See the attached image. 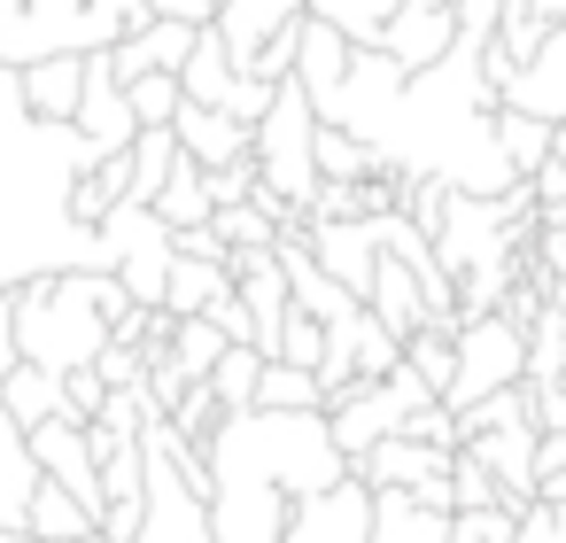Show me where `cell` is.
<instances>
[{"mask_svg":"<svg viewBox=\"0 0 566 543\" xmlns=\"http://www.w3.org/2000/svg\"><path fill=\"white\" fill-rule=\"evenodd\" d=\"M489 148L504 156L512 179H527V171L551 156V125H543V117H520V109H489Z\"/></svg>","mask_w":566,"mask_h":543,"instance_id":"d4e9b609","label":"cell"},{"mask_svg":"<svg viewBox=\"0 0 566 543\" xmlns=\"http://www.w3.org/2000/svg\"><path fill=\"white\" fill-rule=\"evenodd\" d=\"M388 9H396V0H303V17L334 24L349 48H380V24H388Z\"/></svg>","mask_w":566,"mask_h":543,"instance_id":"83f0119b","label":"cell"},{"mask_svg":"<svg viewBox=\"0 0 566 543\" xmlns=\"http://www.w3.org/2000/svg\"><path fill=\"white\" fill-rule=\"evenodd\" d=\"M442 520H450V512H419L403 489H373V528H365V543H442Z\"/></svg>","mask_w":566,"mask_h":543,"instance_id":"cb8c5ba5","label":"cell"},{"mask_svg":"<svg viewBox=\"0 0 566 543\" xmlns=\"http://www.w3.org/2000/svg\"><path fill=\"white\" fill-rule=\"evenodd\" d=\"M349 55H357V48H349V40H342L334 24H318V17H303V32H295V71H287V79L303 86V102H311V109H318V102H326V94L342 86V71H349Z\"/></svg>","mask_w":566,"mask_h":543,"instance_id":"e0dca14e","label":"cell"},{"mask_svg":"<svg viewBox=\"0 0 566 543\" xmlns=\"http://www.w3.org/2000/svg\"><path fill=\"white\" fill-rule=\"evenodd\" d=\"M171 140H179V156H187L195 171L249 164V125H233L226 109H195V102H179V117H171Z\"/></svg>","mask_w":566,"mask_h":543,"instance_id":"5bb4252c","label":"cell"},{"mask_svg":"<svg viewBox=\"0 0 566 543\" xmlns=\"http://www.w3.org/2000/svg\"><path fill=\"white\" fill-rule=\"evenodd\" d=\"M0 543H32V535H24V528H0Z\"/></svg>","mask_w":566,"mask_h":543,"instance_id":"bcb514c9","label":"cell"},{"mask_svg":"<svg viewBox=\"0 0 566 543\" xmlns=\"http://www.w3.org/2000/svg\"><path fill=\"white\" fill-rule=\"evenodd\" d=\"M458 450L481 458V473L496 481V504H504V512H527V504H535V419L481 427V435H465Z\"/></svg>","mask_w":566,"mask_h":543,"instance_id":"ba28073f","label":"cell"},{"mask_svg":"<svg viewBox=\"0 0 566 543\" xmlns=\"http://www.w3.org/2000/svg\"><path fill=\"white\" fill-rule=\"evenodd\" d=\"M496 109H520V117H543V125L566 117V24H551V32L535 40V55H527L520 71H504Z\"/></svg>","mask_w":566,"mask_h":543,"instance_id":"9c48e42d","label":"cell"},{"mask_svg":"<svg viewBox=\"0 0 566 543\" xmlns=\"http://www.w3.org/2000/svg\"><path fill=\"white\" fill-rule=\"evenodd\" d=\"M164 349H171V365H179L187 380H202V373H210V365H218L233 342H226L210 319H171V342H164Z\"/></svg>","mask_w":566,"mask_h":543,"instance_id":"f546056e","label":"cell"},{"mask_svg":"<svg viewBox=\"0 0 566 543\" xmlns=\"http://www.w3.org/2000/svg\"><path fill=\"white\" fill-rule=\"evenodd\" d=\"M427 388H434V404H442V388H450V334L442 326H419V334H403V349H396Z\"/></svg>","mask_w":566,"mask_h":543,"instance_id":"836d02e7","label":"cell"},{"mask_svg":"<svg viewBox=\"0 0 566 543\" xmlns=\"http://www.w3.org/2000/svg\"><path fill=\"white\" fill-rule=\"evenodd\" d=\"M210 233L226 241V249H272L280 241V226L256 210V202H233V210H210Z\"/></svg>","mask_w":566,"mask_h":543,"instance_id":"e575fe53","label":"cell"},{"mask_svg":"<svg viewBox=\"0 0 566 543\" xmlns=\"http://www.w3.org/2000/svg\"><path fill=\"white\" fill-rule=\"evenodd\" d=\"M0 411H9L17 427H40V419H63V380L17 357L9 373H0Z\"/></svg>","mask_w":566,"mask_h":543,"instance_id":"7402d4cb","label":"cell"},{"mask_svg":"<svg viewBox=\"0 0 566 543\" xmlns=\"http://www.w3.org/2000/svg\"><path fill=\"white\" fill-rule=\"evenodd\" d=\"M264 102H272V86H264V79H233V94H226L218 109H226L233 125H256V117H264Z\"/></svg>","mask_w":566,"mask_h":543,"instance_id":"b9f144b4","label":"cell"},{"mask_svg":"<svg viewBox=\"0 0 566 543\" xmlns=\"http://www.w3.org/2000/svg\"><path fill=\"white\" fill-rule=\"evenodd\" d=\"M311 133H318V109L303 102L295 79H280L272 102H264V117L249 125V171H256V187L280 195L287 210H303L311 187H318V171H311Z\"/></svg>","mask_w":566,"mask_h":543,"instance_id":"3957f363","label":"cell"},{"mask_svg":"<svg viewBox=\"0 0 566 543\" xmlns=\"http://www.w3.org/2000/svg\"><path fill=\"white\" fill-rule=\"evenodd\" d=\"M295 17H303V0H218V9H210V32L226 40V63L249 71V55H256L272 32H287Z\"/></svg>","mask_w":566,"mask_h":543,"instance_id":"4fadbf2b","label":"cell"},{"mask_svg":"<svg viewBox=\"0 0 566 543\" xmlns=\"http://www.w3.org/2000/svg\"><path fill=\"white\" fill-rule=\"evenodd\" d=\"M303 249H311V264H318L334 288H349V295H365L373 257H380L373 218H318V226H303Z\"/></svg>","mask_w":566,"mask_h":543,"instance_id":"7c38bea8","label":"cell"},{"mask_svg":"<svg viewBox=\"0 0 566 543\" xmlns=\"http://www.w3.org/2000/svg\"><path fill=\"white\" fill-rule=\"evenodd\" d=\"M512 543H566V504H527L520 520H512Z\"/></svg>","mask_w":566,"mask_h":543,"instance_id":"f35d334b","label":"cell"},{"mask_svg":"<svg viewBox=\"0 0 566 543\" xmlns=\"http://www.w3.org/2000/svg\"><path fill=\"white\" fill-rule=\"evenodd\" d=\"M102 396H109V388L94 380V365H78V373H63V419H78V427H86V419L102 411Z\"/></svg>","mask_w":566,"mask_h":543,"instance_id":"60d3db41","label":"cell"},{"mask_svg":"<svg viewBox=\"0 0 566 543\" xmlns=\"http://www.w3.org/2000/svg\"><path fill=\"white\" fill-rule=\"evenodd\" d=\"M24 442H32L40 481L71 489L86 512H102V481H94V450H86V427L78 419H40V427H24Z\"/></svg>","mask_w":566,"mask_h":543,"instance_id":"8fae6325","label":"cell"},{"mask_svg":"<svg viewBox=\"0 0 566 543\" xmlns=\"http://www.w3.org/2000/svg\"><path fill=\"white\" fill-rule=\"evenodd\" d=\"M551 148H558V156H566V117H558V125H551Z\"/></svg>","mask_w":566,"mask_h":543,"instance_id":"f6af8a7d","label":"cell"},{"mask_svg":"<svg viewBox=\"0 0 566 543\" xmlns=\"http://www.w3.org/2000/svg\"><path fill=\"white\" fill-rule=\"evenodd\" d=\"M125 109H133L140 133L171 125V117H179V79H171V71H140V79H125Z\"/></svg>","mask_w":566,"mask_h":543,"instance_id":"4dcf8cb0","label":"cell"},{"mask_svg":"<svg viewBox=\"0 0 566 543\" xmlns=\"http://www.w3.org/2000/svg\"><path fill=\"white\" fill-rule=\"evenodd\" d=\"M148 210H156L171 233H187V226H210V187H202V171L179 156V164H171V179L156 187V202H148Z\"/></svg>","mask_w":566,"mask_h":543,"instance_id":"4316f807","label":"cell"},{"mask_svg":"<svg viewBox=\"0 0 566 543\" xmlns=\"http://www.w3.org/2000/svg\"><path fill=\"white\" fill-rule=\"evenodd\" d=\"M249 411H318V380H311L303 365L264 357V365H256V404H249Z\"/></svg>","mask_w":566,"mask_h":543,"instance_id":"f1b7e54d","label":"cell"},{"mask_svg":"<svg viewBox=\"0 0 566 543\" xmlns=\"http://www.w3.org/2000/svg\"><path fill=\"white\" fill-rule=\"evenodd\" d=\"M450 48H458V17H450V0H396L388 24H380V55H388L403 79L434 71Z\"/></svg>","mask_w":566,"mask_h":543,"instance_id":"8992f818","label":"cell"},{"mask_svg":"<svg viewBox=\"0 0 566 543\" xmlns=\"http://www.w3.org/2000/svg\"><path fill=\"white\" fill-rule=\"evenodd\" d=\"M357 303H365V311H373V319H380V326H388L396 342L427 326V303H419V280H411V272H403V264H396L388 249L373 257V280H365V295H357Z\"/></svg>","mask_w":566,"mask_h":543,"instance_id":"d6986e66","label":"cell"},{"mask_svg":"<svg viewBox=\"0 0 566 543\" xmlns=\"http://www.w3.org/2000/svg\"><path fill=\"white\" fill-rule=\"evenodd\" d=\"M527 365V342L504 311H481V319H458L450 326V388H442V411H465L496 388H512Z\"/></svg>","mask_w":566,"mask_h":543,"instance_id":"5b68a950","label":"cell"},{"mask_svg":"<svg viewBox=\"0 0 566 543\" xmlns=\"http://www.w3.org/2000/svg\"><path fill=\"white\" fill-rule=\"evenodd\" d=\"M24 535H32V543H78V535H94V512H86L71 489L40 481L32 504H24Z\"/></svg>","mask_w":566,"mask_h":543,"instance_id":"603a6c76","label":"cell"},{"mask_svg":"<svg viewBox=\"0 0 566 543\" xmlns=\"http://www.w3.org/2000/svg\"><path fill=\"white\" fill-rule=\"evenodd\" d=\"M512 520L520 512H504V504H473V512L442 520V543H512Z\"/></svg>","mask_w":566,"mask_h":543,"instance_id":"d590c367","label":"cell"},{"mask_svg":"<svg viewBox=\"0 0 566 543\" xmlns=\"http://www.w3.org/2000/svg\"><path fill=\"white\" fill-rule=\"evenodd\" d=\"M210 9H218V0H210Z\"/></svg>","mask_w":566,"mask_h":543,"instance_id":"7dc6e473","label":"cell"},{"mask_svg":"<svg viewBox=\"0 0 566 543\" xmlns=\"http://www.w3.org/2000/svg\"><path fill=\"white\" fill-rule=\"evenodd\" d=\"M442 481H450V512H473V504H496V481L481 473V458H465V450H450V466H442Z\"/></svg>","mask_w":566,"mask_h":543,"instance_id":"8d00e7d4","label":"cell"},{"mask_svg":"<svg viewBox=\"0 0 566 543\" xmlns=\"http://www.w3.org/2000/svg\"><path fill=\"white\" fill-rule=\"evenodd\" d=\"M520 9H527L535 24H566V0H520Z\"/></svg>","mask_w":566,"mask_h":543,"instance_id":"ee69618b","label":"cell"},{"mask_svg":"<svg viewBox=\"0 0 566 543\" xmlns=\"http://www.w3.org/2000/svg\"><path fill=\"white\" fill-rule=\"evenodd\" d=\"M171 79H179V102H195V109H218V102L233 94V79H241V71L226 63V40L202 24V32H195V48H187V63H179Z\"/></svg>","mask_w":566,"mask_h":543,"instance_id":"ffe728a7","label":"cell"},{"mask_svg":"<svg viewBox=\"0 0 566 543\" xmlns=\"http://www.w3.org/2000/svg\"><path fill=\"white\" fill-rule=\"evenodd\" d=\"M442 466H450V450H427L411 435H380L365 458H349V481H365V489H419Z\"/></svg>","mask_w":566,"mask_h":543,"instance_id":"2e32d148","label":"cell"},{"mask_svg":"<svg viewBox=\"0 0 566 543\" xmlns=\"http://www.w3.org/2000/svg\"><path fill=\"white\" fill-rule=\"evenodd\" d=\"M133 311V295L109 272H32L9 288V342L40 373H78L109 342V326Z\"/></svg>","mask_w":566,"mask_h":543,"instance_id":"7a4b0ae2","label":"cell"},{"mask_svg":"<svg viewBox=\"0 0 566 543\" xmlns=\"http://www.w3.org/2000/svg\"><path fill=\"white\" fill-rule=\"evenodd\" d=\"M272 357H280V365L318 373V357H326V326H318V319H303V311L287 303V319H280V334H272Z\"/></svg>","mask_w":566,"mask_h":543,"instance_id":"d6a6232c","label":"cell"},{"mask_svg":"<svg viewBox=\"0 0 566 543\" xmlns=\"http://www.w3.org/2000/svg\"><path fill=\"white\" fill-rule=\"evenodd\" d=\"M256 365H264L256 349H226V357L202 373V388L218 396V411H249V404H256Z\"/></svg>","mask_w":566,"mask_h":543,"instance_id":"1f68e13d","label":"cell"},{"mask_svg":"<svg viewBox=\"0 0 566 543\" xmlns=\"http://www.w3.org/2000/svg\"><path fill=\"white\" fill-rule=\"evenodd\" d=\"M365 528H373V489L365 481H334L318 497H295L280 543H365Z\"/></svg>","mask_w":566,"mask_h":543,"instance_id":"30bf717a","label":"cell"},{"mask_svg":"<svg viewBox=\"0 0 566 543\" xmlns=\"http://www.w3.org/2000/svg\"><path fill=\"white\" fill-rule=\"evenodd\" d=\"M71 133L86 140V156H117V148H133V133H140V125H133V109H125V86H117V71H109V48H94V55H86Z\"/></svg>","mask_w":566,"mask_h":543,"instance_id":"52a82bcc","label":"cell"},{"mask_svg":"<svg viewBox=\"0 0 566 543\" xmlns=\"http://www.w3.org/2000/svg\"><path fill=\"white\" fill-rule=\"evenodd\" d=\"M0 125H24V79H17V63H0Z\"/></svg>","mask_w":566,"mask_h":543,"instance_id":"7bdbcfd3","label":"cell"},{"mask_svg":"<svg viewBox=\"0 0 566 543\" xmlns=\"http://www.w3.org/2000/svg\"><path fill=\"white\" fill-rule=\"evenodd\" d=\"M202 458V512L218 543H280L295 497L349 481L318 411H226Z\"/></svg>","mask_w":566,"mask_h":543,"instance_id":"6da1fadb","label":"cell"},{"mask_svg":"<svg viewBox=\"0 0 566 543\" xmlns=\"http://www.w3.org/2000/svg\"><path fill=\"white\" fill-rule=\"evenodd\" d=\"M396 435H411V442H427V450H458V419L442 411V404H419V411H403V427Z\"/></svg>","mask_w":566,"mask_h":543,"instance_id":"74e56055","label":"cell"},{"mask_svg":"<svg viewBox=\"0 0 566 543\" xmlns=\"http://www.w3.org/2000/svg\"><path fill=\"white\" fill-rule=\"evenodd\" d=\"M202 187H210V210H233V202L256 195V171L249 164H218V171H202Z\"/></svg>","mask_w":566,"mask_h":543,"instance_id":"ab89813d","label":"cell"},{"mask_svg":"<svg viewBox=\"0 0 566 543\" xmlns=\"http://www.w3.org/2000/svg\"><path fill=\"white\" fill-rule=\"evenodd\" d=\"M311 171H318V179H373V171H388V156H380L373 140L342 133V125H318V133H311Z\"/></svg>","mask_w":566,"mask_h":543,"instance_id":"484cf974","label":"cell"},{"mask_svg":"<svg viewBox=\"0 0 566 543\" xmlns=\"http://www.w3.org/2000/svg\"><path fill=\"white\" fill-rule=\"evenodd\" d=\"M195 32H202V24H179V17H148L140 32H125V40L109 48L117 86H125V79H140V71H179V63H187V48H195Z\"/></svg>","mask_w":566,"mask_h":543,"instance_id":"9a60e30c","label":"cell"},{"mask_svg":"<svg viewBox=\"0 0 566 543\" xmlns=\"http://www.w3.org/2000/svg\"><path fill=\"white\" fill-rule=\"evenodd\" d=\"M125 543H218L210 535V512L202 497L187 489V466H179V435L164 419L140 427V528Z\"/></svg>","mask_w":566,"mask_h":543,"instance_id":"277c9868","label":"cell"},{"mask_svg":"<svg viewBox=\"0 0 566 543\" xmlns=\"http://www.w3.org/2000/svg\"><path fill=\"white\" fill-rule=\"evenodd\" d=\"M32 489H40V466H32V442H24V427L0 411V528H24V504H32Z\"/></svg>","mask_w":566,"mask_h":543,"instance_id":"44dd1931","label":"cell"},{"mask_svg":"<svg viewBox=\"0 0 566 543\" xmlns=\"http://www.w3.org/2000/svg\"><path fill=\"white\" fill-rule=\"evenodd\" d=\"M17 79H24V117H32V125H71L86 55H40V63H24Z\"/></svg>","mask_w":566,"mask_h":543,"instance_id":"ac0fdd59","label":"cell"}]
</instances>
